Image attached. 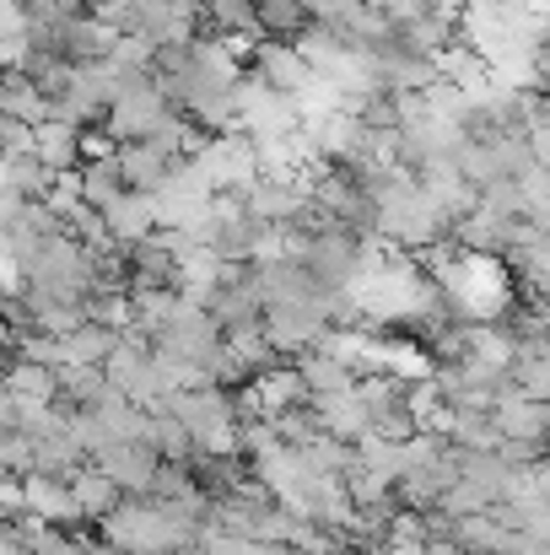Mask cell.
Returning a JSON list of instances; mask_svg holds the SVG:
<instances>
[{"mask_svg": "<svg viewBox=\"0 0 550 555\" xmlns=\"http://www.w3.org/2000/svg\"><path fill=\"white\" fill-rule=\"evenodd\" d=\"M11 351H16V335L0 324V372H5V362H11Z\"/></svg>", "mask_w": 550, "mask_h": 555, "instance_id": "obj_28", "label": "cell"}, {"mask_svg": "<svg viewBox=\"0 0 550 555\" xmlns=\"http://www.w3.org/2000/svg\"><path fill=\"white\" fill-rule=\"evenodd\" d=\"M491 426L502 442H546V426H550V410L540 399H524L519 388H508L491 410Z\"/></svg>", "mask_w": 550, "mask_h": 555, "instance_id": "obj_10", "label": "cell"}, {"mask_svg": "<svg viewBox=\"0 0 550 555\" xmlns=\"http://www.w3.org/2000/svg\"><path fill=\"white\" fill-rule=\"evenodd\" d=\"M146 496H152V502H205V496H200V486H194V475H189L183 464H157V475H152Z\"/></svg>", "mask_w": 550, "mask_h": 555, "instance_id": "obj_23", "label": "cell"}, {"mask_svg": "<svg viewBox=\"0 0 550 555\" xmlns=\"http://www.w3.org/2000/svg\"><path fill=\"white\" fill-rule=\"evenodd\" d=\"M163 114H174V108H168L163 87H157V81H146V87H136L130 98H119L103 119H108V135L125 146V141H146V135H152V125H157Z\"/></svg>", "mask_w": 550, "mask_h": 555, "instance_id": "obj_6", "label": "cell"}, {"mask_svg": "<svg viewBox=\"0 0 550 555\" xmlns=\"http://www.w3.org/2000/svg\"><path fill=\"white\" fill-rule=\"evenodd\" d=\"M114 152H119V146H114L108 130H98V125L81 130V163H92V157H114Z\"/></svg>", "mask_w": 550, "mask_h": 555, "instance_id": "obj_27", "label": "cell"}, {"mask_svg": "<svg viewBox=\"0 0 550 555\" xmlns=\"http://www.w3.org/2000/svg\"><path fill=\"white\" fill-rule=\"evenodd\" d=\"M98 221H103V237H108L114 248H136V243H146V237L157 232L152 194H136V189H125L119 199H108V205L98 210Z\"/></svg>", "mask_w": 550, "mask_h": 555, "instance_id": "obj_7", "label": "cell"}, {"mask_svg": "<svg viewBox=\"0 0 550 555\" xmlns=\"http://www.w3.org/2000/svg\"><path fill=\"white\" fill-rule=\"evenodd\" d=\"M508 377L524 399H550V357H546V335L540 340H519L513 346V362H508Z\"/></svg>", "mask_w": 550, "mask_h": 555, "instance_id": "obj_13", "label": "cell"}, {"mask_svg": "<svg viewBox=\"0 0 550 555\" xmlns=\"http://www.w3.org/2000/svg\"><path fill=\"white\" fill-rule=\"evenodd\" d=\"M341 555H362V551H351V545H346V551H341Z\"/></svg>", "mask_w": 550, "mask_h": 555, "instance_id": "obj_30", "label": "cell"}, {"mask_svg": "<svg viewBox=\"0 0 550 555\" xmlns=\"http://www.w3.org/2000/svg\"><path fill=\"white\" fill-rule=\"evenodd\" d=\"M27 146H33V130L16 119H0V157H22Z\"/></svg>", "mask_w": 550, "mask_h": 555, "instance_id": "obj_26", "label": "cell"}, {"mask_svg": "<svg viewBox=\"0 0 550 555\" xmlns=\"http://www.w3.org/2000/svg\"><path fill=\"white\" fill-rule=\"evenodd\" d=\"M65 486H71V496H76V513H81V524H103V518H108V513L125 502V496H119V491H114V486H108V480H103L92 464H81V469H76Z\"/></svg>", "mask_w": 550, "mask_h": 555, "instance_id": "obj_15", "label": "cell"}, {"mask_svg": "<svg viewBox=\"0 0 550 555\" xmlns=\"http://www.w3.org/2000/svg\"><path fill=\"white\" fill-rule=\"evenodd\" d=\"M303 130V114L292 98L259 87L254 76H238V135L243 141H286Z\"/></svg>", "mask_w": 550, "mask_h": 555, "instance_id": "obj_2", "label": "cell"}, {"mask_svg": "<svg viewBox=\"0 0 550 555\" xmlns=\"http://www.w3.org/2000/svg\"><path fill=\"white\" fill-rule=\"evenodd\" d=\"M486 5H513V0H486Z\"/></svg>", "mask_w": 550, "mask_h": 555, "instance_id": "obj_29", "label": "cell"}, {"mask_svg": "<svg viewBox=\"0 0 550 555\" xmlns=\"http://www.w3.org/2000/svg\"><path fill=\"white\" fill-rule=\"evenodd\" d=\"M119 496H146V486H152V475H157V453L146 448V442H114V448H103V453H92L87 459Z\"/></svg>", "mask_w": 550, "mask_h": 555, "instance_id": "obj_5", "label": "cell"}, {"mask_svg": "<svg viewBox=\"0 0 550 555\" xmlns=\"http://www.w3.org/2000/svg\"><path fill=\"white\" fill-rule=\"evenodd\" d=\"M0 119H16V125H27V130H38V125L49 119L43 92H38L22 70H0Z\"/></svg>", "mask_w": 550, "mask_h": 555, "instance_id": "obj_14", "label": "cell"}, {"mask_svg": "<svg viewBox=\"0 0 550 555\" xmlns=\"http://www.w3.org/2000/svg\"><path fill=\"white\" fill-rule=\"evenodd\" d=\"M248 5H254V27L265 38H276V43H292L308 27V16H303L297 0H248Z\"/></svg>", "mask_w": 550, "mask_h": 555, "instance_id": "obj_20", "label": "cell"}, {"mask_svg": "<svg viewBox=\"0 0 550 555\" xmlns=\"http://www.w3.org/2000/svg\"><path fill=\"white\" fill-rule=\"evenodd\" d=\"M303 464H308V475H346L351 469V442H341V437H324V431H314L303 448H292Z\"/></svg>", "mask_w": 550, "mask_h": 555, "instance_id": "obj_22", "label": "cell"}, {"mask_svg": "<svg viewBox=\"0 0 550 555\" xmlns=\"http://www.w3.org/2000/svg\"><path fill=\"white\" fill-rule=\"evenodd\" d=\"M292 372L303 377L308 399H314V393H346V388L357 383L351 367H346L341 357H330V351H303V357H292Z\"/></svg>", "mask_w": 550, "mask_h": 555, "instance_id": "obj_16", "label": "cell"}, {"mask_svg": "<svg viewBox=\"0 0 550 555\" xmlns=\"http://www.w3.org/2000/svg\"><path fill=\"white\" fill-rule=\"evenodd\" d=\"M114 163H119L125 189H136V194H157L163 179L174 173V157L157 152V146H146V141H125V146L114 152Z\"/></svg>", "mask_w": 550, "mask_h": 555, "instance_id": "obj_11", "label": "cell"}, {"mask_svg": "<svg viewBox=\"0 0 550 555\" xmlns=\"http://www.w3.org/2000/svg\"><path fill=\"white\" fill-rule=\"evenodd\" d=\"M168 415L194 442V453H238V415L227 388H183L168 399Z\"/></svg>", "mask_w": 550, "mask_h": 555, "instance_id": "obj_1", "label": "cell"}, {"mask_svg": "<svg viewBox=\"0 0 550 555\" xmlns=\"http://www.w3.org/2000/svg\"><path fill=\"white\" fill-rule=\"evenodd\" d=\"M248 54H254V81H259V87H270V92H281V98H297V92L314 81V76H308V65H303V54H297L292 43L265 38V43H254Z\"/></svg>", "mask_w": 550, "mask_h": 555, "instance_id": "obj_8", "label": "cell"}, {"mask_svg": "<svg viewBox=\"0 0 550 555\" xmlns=\"http://www.w3.org/2000/svg\"><path fill=\"white\" fill-rule=\"evenodd\" d=\"M243 210L265 227H286L303 205H308V179H292V173H254L248 184L238 189Z\"/></svg>", "mask_w": 550, "mask_h": 555, "instance_id": "obj_4", "label": "cell"}, {"mask_svg": "<svg viewBox=\"0 0 550 555\" xmlns=\"http://www.w3.org/2000/svg\"><path fill=\"white\" fill-rule=\"evenodd\" d=\"M22 513H27V518H38V524H54V529L81 524L71 486H65V480H54V475H22Z\"/></svg>", "mask_w": 550, "mask_h": 555, "instance_id": "obj_9", "label": "cell"}, {"mask_svg": "<svg viewBox=\"0 0 550 555\" xmlns=\"http://www.w3.org/2000/svg\"><path fill=\"white\" fill-rule=\"evenodd\" d=\"M0 475L5 480L33 475V442H27V431H0Z\"/></svg>", "mask_w": 550, "mask_h": 555, "instance_id": "obj_24", "label": "cell"}, {"mask_svg": "<svg viewBox=\"0 0 550 555\" xmlns=\"http://www.w3.org/2000/svg\"><path fill=\"white\" fill-rule=\"evenodd\" d=\"M210 189L200 184V173L189 168V163H174V173L163 179V189L152 194V216H157V232L168 227V232H194L200 227V216L210 210Z\"/></svg>", "mask_w": 550, "mask_h": 555, "instance_id": "obj_3", "label": "cell"}, {"mask_svg": "<svg viewBox=\"0 0 550 555\" xmlns=\"http://www.w3.org/2000/svg\"><path fill=\"white\" fill-rule=\"evenodd\" d=\"M54 179H65V173H76L81 168V130H65V125H38L33 130V146H27Z\"/></svg>", "mask_w": 550, "mask_h": 555, "instance_id": "obj_12", "label": "cell"}, {"mask_svg": "<svg viewBox=\"0 0 550 555\" xmlns=\"http://www.w3.org/2000/svg\"><path fill=\"white\" fill-rule=\"evenodd\" d=\"M76 194H81L87 210H103L108 199H119V194H125L119 163H114V157H92V163H81V168H76Z\"/></svg>", "mask_w": 550, "mask_h": 555, "instance_id": "obj_18", "label": "cell"}, {"mask_svg": "<svg viewBox=\"0 0 550 555\" xmlns=\"http://www.w3.org/2000/svg\"><path fill=\"white\" fill-rule=\"evenodd\" d=\"M114 330H103V324H81V330H71L65 340H60V367H103L108 362V351H114Z\"/></svg>", "mask_w": 550, "mask_h": 555, "instance_id": "obj_17", "label": "cell"}, {"mask_svg": "<svg viewBox=\"0 0 550 555\" xmlns=\"http://www.w3.org/2000/svg\"><path fill=\"white\" fill-rule=\"evenodd\" d=\"M0 388H5L11 399H22V404H54V372L33 367V362H22V357H11V362H5Z\"/></svg>", "mask_w": 550, "mask_h": 555, "instance_id": "obj_19", "label": "cell"}, {"mask_svg": "<svg viewBox=\"0 0 550 555\" xmlns=\"http://www.w3.org/2000/svg\"><path fill=\"white\" fill-rule=\"evenodd\" d=\"M297 5L314 27H351L362 11V0H297Z\"/></svg>", "mask_w": 550, "mask_h": 555, "instance_id": "obj_25", "label": "cell"}, {"mask_svg": "<svg viewBox=\"0 0 550 555\" xmlns=\"http://www.w3.org/2000/svg\"><path fill=\"white\" fill-rule=\"evenodd\" d=\"M146 448H152L163 464H189V459H194V442H189V431H183L168 410H163V415H146Z\"/></svg>", "mask_w": 550, "mask_h": 555, "instance_id": "obj_21", "label": "cell"}]
</instances>
